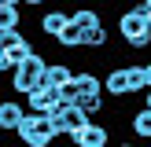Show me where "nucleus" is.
I'll return each instance as SVG.
<instances>
[{
    "label": "nucleus",
    "mask_w": 151,
    "mask_h": 147,
    "mask_svg": "<svg viewBox=\"0 0 151 147\" xmlns=\"http://www.w3.org/2000/svg\"><path fill=\"white\" fill-rule=\"evenodd\" d=\"M147 7L144 4H133L129 11L118 15V37L125 41L129 51H147L151 48V29H147Z\"/></svg>",
    "instance_id": "obj_1"
},
{
    "label": "nucleus",
    "mask_w": 151,
    "mask_h": 147,
    "mask_svg": "<svg viewBox=\"0 0 151 147\" xmlns=\"http://www.w3.org/2000/svg\"><path fill=\"white\" fill-rule=\"evenodd\" d=\"M15 136L22 140V147H52V143L59 140L55 132H52V121H48V118L29 114V110H26V118H22V125H19Z\"/></svg>",
    "instance_id": "obj_2"
},
{
    "label": "nucleus",
    "mask_w": 151,
    "mask_h": 147,
    "mask_svg": "<svg viewBox=\"0 0 151 147\" xmlns=\"http://www.w3.org/2000/svg\"><path fill=\"white\" fill-rule=\"evenodd\" d=\"M26 110L29 114H41V118H52V114H59L63 110V103H59V92L55 88H37L33 96H26Z\"/></svg>",
    "instance_id": "obj_3"
},
{
    "label": "nucleus",
    "mask_w": 151,
    "mask_h": 147,
    "mask_svg": "<svg viewBox=\"0 0 151 147\" xmlns=\"http://www.w3.org/2000/svg\"><path fill=\"white\" fill-rule=\"evenodd\" d=\"M70 143L74 147H107L111 143V129L100 121H88L81 132H70Z\"/></svg>",
    "instance_id": "obj_4"
},
{
    "label": "nucleus",
    "mask_w": 151,
    "mask_h": 147,
    "mask_svg": "<svg viewBox=\"0 0 151 147\" xmlns=\"http://www.w3.org/2000/svg\"><path fill=\"white\" fill-rule=\"evenodd\" d=\"M103 96H111V99H125V96H133L125 66H111V74L103 77Z\"/></svg>",
    "instance_id": "obj_5"
},
{
    "label": "nucleus",
    "mask_w": 151,
    "mask_h": 147,
    "mask_svg": "<svg viewBox=\"0 0 151 147\" xmlns=\"http://www.w3.org/2000/svg\"><path fill=\"white\" fill-rule=\"evenodd\" d=\"M22 118H26V103L22 99H4L0 103V132H19Z\"/></svg>",
    "instance_id": "obj_6"
},
{
    "label": "nucleus",
    "mask_w": 151,
    "mask_h": 147,
    "mask_svg": "<svg viewBox=\"0 0 151 147\" xmlns=\"http://www.w3.org/2000/svg\"><path fill=\"white\" fill-rule=\"evenodd\" d=\"M37 26H41V33H44V37H52V44H55V37L63 33L66 26H70V11H63V7H52V11H44V15H41V22H37Z\"/></svg>",
    "instance_id": "obj_7"
},
{
    "label": "nucleus",
    "mask_w": 151,
    "mask_h": 147,
    "mask_svg": "<svg viewBox=\"0 0 151 147\" xmlns=\"http://www.w3.org/2000/svg\"><path fill=\"white\" fill-rule=\"evenodd\" d=\"M7 77H11L15 99H26V96H33L37 88H44V77H33V74H22V70H11Z\"/></svg>",
    "instance_id": "obj_8"
},
{
    "label": "nucleus",
    "mask_w": 151,
    "mask_h": 147,
    "mask_svg": "<svg viewBox=\"0 0 151 147\" xmlns=\"http://www.w3.org/2000/svg\"><path fill=\"white\" fill-rule=\"evenodd\" d=\"M78 77V70H74L70 63H48V74H44V85L48 88H63L66 81Z\"/></svg>",
    "instance_id": "obj_9"
},
{
    "label": "nucleus",
    "mask_w": 151,
    "mask_h": 147,
    "mask_svg": "<svg viewBox=\"0 0 151 147\" xmlns=\"http://www.w3.org/2000/svg\"><path fill=\"white\" fill-rule=\"evenodd\" d=\"M59 118H63V125H66V136H70V132H81V129H85L88 121H92V118H88L85 110L78 107V103H70V107H63V110H59Z\"/></svg>",
    "instance_id": "obj_10"
},
{
    "label": "nucleus",
    "mask_w": 151,
    "mask_h": 147,
    "mask_svg": "<svg viewBox=\"0 0 151 147\" xmlns=\"http://www.w3.org/2000/svg\"><path fill=\"white\" fill-rule=\"evenodd\" d=\"M81 37H85V29H81L78 22L70 19V26H66L63 33L55 37V44H59V48H66V51H81Z\"/></svg>",
    "instance_id": "obj_11"
},
{
    "label": "nucleus",
    "mask_w": 151,
    "mask_h": 147,
    "mask_svg": "<svg viewBox=\"0 0 151 147\" xmlns=\"http://www.w3.org/2000/svg\"><path fill=\"white\" fill-rule=\"evenodd\" d=\"M129 129L137 132L140 140H151V110H147V107H137V110H133V118H129Z\"/></svg>",
    "instance_id": "obj_12"
},
{
    "label": "nucleus",
    "mask_w": 151,
    "mask_h": 147,
    "mask_svg": "<svg viewBox=\"0 0 151 147\" xmlns=\"http://www.w3.org/2000/svg\"><path fill=\"white\" fill-rule=\"evenodd\" d=\"M78 88H81V96H100L103 92V77L92 74V70H78Z\"/></svg>",
    "instance_id": "obj_13"
},
{
    "label": "nucleus",
    "mask_w": 151,
    "mask_h": 147,
    "mask_svg": "<svg viewBox=\"0 0 151 147\" xmlns=\"http://www.w3.org/2000/svg\"><path fill=\"white\" fill-rule=\"evenodd\" d=\"M81 48H85V51H100V48H107V26L85 29V37H81Z\"/></svg>",
    "instance_id": "obj_14"
},
{
    "label": "nucleus",
    "mask_w": 151,
    "mask_h": 147,
    "mask_svg": "<svg viewBox=\"0 0 151 147\" xmlns=\"http://www.w3.org/2000/svg\"><path fill=\"white\" fill-rule=\"evenodd\" d=\"M70 19L78 22L81 29H96V26H103V19H100V11H96V7H78V11H70Z\"/></svg>",
    "instance_id": "obj_15"
},
{
    "label": "nucleus",
    "mask_w": 151,
    "mask_h": 147,
    "mask_svg": "<svg viewBox=\"0 0 151 147\" xmlns=\"http://www.w3.org/2000/svg\"><path fill=\"white\" fill-rule=\"evenodd\" d=\"M22 29V7H0V33Z\"/></svg>",
    "instance_id": "obj_16"
},
{
    "label": "nucleus",
    "mask_w": 151,
    "mask_h": 147,
    "mask_svg": "<svg viewBox=\"0 0 151 147\" xmlns=\"http://www.w3.org/2000/svg\"><path fill=\"white\" fill-rule=\"evenodd\" d=\"M48 63H52L48 55H41V51H33V55H29L26 63L19 66V70H22V74H33V77H44V74H48Z\"/></svg>",
    "instance_id": "obj_17"
},
{
    "label": "nucleus",
    "mask_w": 151,
    "mask_h": 147,
    "mask_svg": "<svg viewBox=\"0 0 151 147\" xmlns=\"http://www.w3.org/2000/svg\"><path fill=\"white\" fill-rule=\"evenodd\" d=\"M33 51H37V48H33V41H29V37H26V41H22V44H15V48L7 51V59H11V66H15V70H19V66L26 63V59L33 55Z\"/></svg>",
    "instance_id": "obj_18"
},
{
    "label": "nucleus",
    "mask_w": 151,
    "mask_h": 147,
    "mask_svg": "<svg viewBox=\"0 0 151 147\" xmlns=\"http://www.w3.org/2000/svg\"><path fill=\"white\" fill-rule=\"evenodd\" d=\"M78 107L85 110L88 118H96V114H103V110H107V99H103V92H100V96H81Z\"/></svg>",
    "instance_id": "obj_19"
},
{
    "label": "nucleus",
    "mask_w": 151,
    "mask_h": 147,
    "mask_svg": "<svg viewBox=\"0 0 151 147\" xmlns=\"http://www.w3.org/2000/svg\"><path fill=\"white\" fill-rule=\"evenodd\" d=\"M125 74H129V88H133V96H137L140 88L147 92V77H144V66H140V63H129V66H125Z\"/></svg>",
    "instance_id": "obj_20"
},
{
    "label": "nucleus",
    "mask_w": 151,
    "mask_h": 147,
    "mask_svg": "<svg viewBox=\"0 0 151 147\" xmlns=\"http://www.w3.org/2000/svg\"><path fill=\"white\" fill-rule=\"evenodd\" d=\"M55 92H59V103H63V107H70V103H78V99H81L78 77H74V81H66V85H63V88H55Z\"/></svg>",
    "instance_id": "obj_21"
},
{
    "label": "nucleus",
    "mask_w": 151,
    "mask_h": 147,
    "mask_svg": "<svg viewBox=\"0 0 151 147\" xmlns=\"http://www.w3.org/2000/svg\"><path fill=\"white\" fill-rule=\"evenodd\" d=\"M26 41V33L22 29H11V33H0V51H11L15 44H22Z\"/></svg>",
    "instance_id": "obj_22"
},
{
    "label": "nucleus",
    "mask_w": 151,
    "mask_h": 147,
    "mask_svg": "<svg viewBox=\"0 0 151 147\" xmlns=\"http://www.w3.org/2000/svg\"><path fill=\"white\" fill-rule=\"evenodd\" d=\"M48 0H22V7H44Z\"/></svg>",
    "instance_id": "obj_23"
},
{
    "label": "nucleus",
    "mask_w": 151,
    "mask_h": 147,
    "mask_svg": "<svg viewBox=\"0 0 151 147\" xmlns=\"http://www.w3.org/2000/svg\"><path fill=\"white\" fill-rule=\"evenodd\" d=\"M0 7H22V0H0Z\"/></svg>",
    "instance_id": "obj_24"
},
{
    "label": "nucleus",
    "mask_w": 151,
    "mask_h": 147,
    "mask_svg": "<svg viewBox=\"0 0 151 147\" xmlns=\"http://www.w3.org/2000/svg\"><path fill=\"white\" fill-rule=\"evenodd\" d=\"M114 147H140V143H133V140H118Z\"/></svg>",
    "instance_id": "obj_25"
},
{
    "label": "nucleus",
    "mask_w": 151,
    "mask_h": 147,
    "mask_svg": "<svg viewBox=\"0 0 151 147\" xmlns=\"http://www.w3.org/2000/svg\"><path fill=\"white\" fill-rule=\"evenodd\" d=\"M144 77H147V88H151V63H144Z\"/></svg>",
    "instance_id": "obj_26"
},
{
    "label": "nucleus",
    "mask_w": 151,
    "mask_h": 147,
    "mask_svg": "<svg viewBox=\"0 0 151 147\" xmlns=\"http://www.w3.org/2000/svg\"><path fill=\"white\" fill-rule=\"evenodd\" d=\"M144 107H147V110H151V88H147V96H144Z\"/></svg>",
    "instance_id": "obj_27"
},
{
    "label": "nucleus",
    "mask_w": 151,
    "mask_h": 147,
    "mask_svg": "<svg viewBox=\"0 0 151 147\" xmlns=\"http://www.w3.org/2000/svg\"><path fill=\"white\" fill-rule=\"evenodd\" d=\"M140 4H144V7H147V11H151V0H140Z\"/></svg>",
    "instance_id": "obj_28"
},
{
    "label": "nucleus",
    "mask_w": 151,
    "mask_h": 147,
    "mask_svg": "<svg viewBox=\"0 0 151 147\" xmlns=\"http://www.w3.org/2000/svg\"><path fill=\"white\" fill-rule=\"evenodd\" d=\"M52 147H59V143H52Z\"/></svg>",
    "instance_id": "obj_29"
},
{
    "label": "nucleus",
    "mask_w": 151,
    "mask_h": 147,
    "mask_svg": "<svg viewBox=\"0 0 151 147\" xmlns=\"http://www.w3.org/2000/svg\"><path fill=\"white\" fill-rule=\"evenodd\" d=\"M0 103H4V99H0Z\"/></svg>",
    "instance_id": "obj_30"
}]
</instances>
